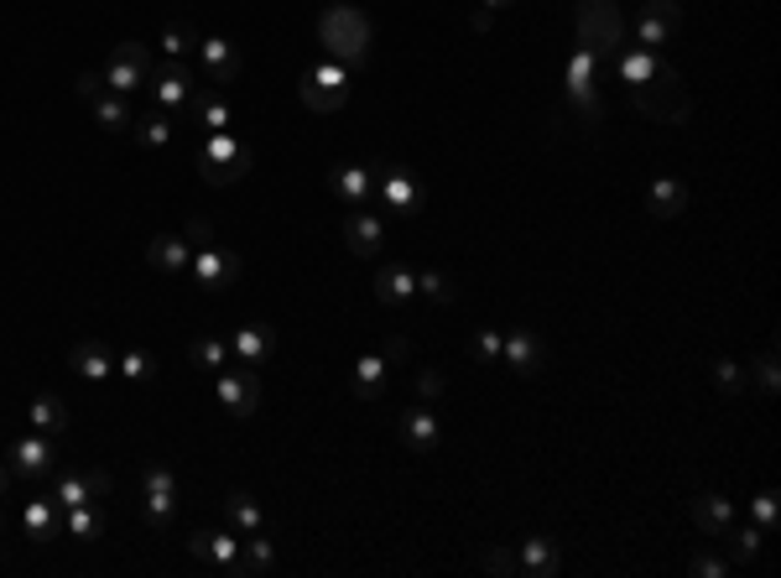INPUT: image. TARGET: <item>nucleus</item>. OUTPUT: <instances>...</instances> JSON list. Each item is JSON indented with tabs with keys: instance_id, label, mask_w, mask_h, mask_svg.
Segmentation results:
<instances>
[{
	"instance_id": "52",
	"label": "nucleus",
	"mask_w": 781,
	"mask_h": 578,
	"mask_svg": "<svg viewBox=\"0 0 781 578\" xmlns=\"http://www.w3.org/2000/svg\"><path fill=\"white\" fill-rule=\"evenodd\" d=\"M750 516H755V527H771V521H777V490H761L755 495V500H750Z\"/></svg>"
},
{
	"instance_id": "48",
	"label": "nucleus",
	"mask_w": 781,
	"mask_h": 578,
	"mask_svg": "<svg viewBox=\"0 0 781 578\" xmlns=\"http://www.w3.org/2000/svg\"><path fill=\"white\" fill-rule=\"evenodd\" d=\"M73 94H79L84 104H94L100 94H110V84H104V73H100V69H84V73H79V84H73Z\"/></svg>"
},
{
	"instance_id": "46",
	"label": "nucleus",
	"mask_w": 781,
	"mask_h": 578,
	"mask_svg": "<svg viewBox=\"0 0 781 578\" xmlns=\"http://www.w3.org/2000/svg\"><path fill=\"white\" fill-rule=\"evenodd\" d=\"M713 381H719V392H724V396L746 392V371H740L734 359H713Z\"/></svg>"
},
{
	"instance_id": "39",
	"label": "nucleus",
	"mask_w": 781,
	"mask_h": 578,
	"mask_svg": "<svg viewBox=\"0 0 781 578\" xmlns=\"http://www.w3.org/2000/svg\"><path fill=\"white\" fill-rule=\"evenodd\" d=\"M172 120H178V115H168V110H146V115H136V125H131V131L141 136V146L162 152V146L172 141Z\"/></svg>"
},
{
	"instance_id": "42",
	"label": "nucleus",
	"mask_w": 781,
	"mask_h": 578,
	"mask_svg": "<svg viewBox=\"0 0 781 578\" xmlns=\"http://www.w3.org/2000/svg\"><path fill=\"white\" fill-rule=\"evenodd\" d=\"M141 510H146V527L152 531H168V521L178 516V495H168V490L141 495Z\"/></svg>"
},
{
	"instance_id": "56",
	"label": "nucleus",
	"mask_w": 781,
	"mask_h": 578,
	"mask_svg": "<svg viewBox=\"0 0 781 578\" xmlns=\"http://www.w3.org/2000/svg\"><path fill=\"white\" fill-rule=\"evenodd\" d=\"M11 475H17V469H11V464H0V500H6V490H11Z\"/></svg>"
},
{
	"instance_id": "2",
	"label": "nucleus",
	"mask_w": 781,
	"mask_h": 578,
	"mask_svg": "<svg viewBox=\"0 0 781 578\" xmlns=\"http://www.w3.org/2000/svg\"><path fill=\"white\" fill-rule=\"evenodd\" d=\"M630 100H636V110H641L646 120H657V125H682V120L693 115V94L682 84V73L667 69V63L651 73L641 89H630Z\"/></svg>"
},
{
	"instance_id": "8",
	"label": "nucleus",
	"mask_w": 781,
	"mask_h": 578,
	"mask_svg": "<svg viewBox=\"0 0 781 578\" xmlns=\"http://www.w3.org/2000/svg\"><path fill=\"white\" fill-rule=\"evenodd\" d=\"M375 199H381V209L402 214V220L423 214V204H427L423 183H417V178H412V168H402V162H386V168L375 172Z\"/></svg>"
},
{
	"instance_id": "31",
	"label": "nucleus",
	"mask_w": 781,
	"mask_h": 578,
	"mask_svg": "<svg viewBox=\"0 0 781 578\" xmlns=\"http://www.w3.org/2000/svg\"><path fill=\"white\" fill-rule=\"evenodd\" d=\"M682 209H688V187H682L678 178H657L651 193H646V214H651V220H678Z\"/></svg>"
},
{
	"instance_id": "30",
	"label": "nucleus",
	"mask_w": 781,
	"mask_h": 578,
	"mask_svg": "<svg viewBox=\"0 0 781 578\" xmlns=\"http://www.w3.org/2000/svg\"><path fill=\"white\" fill-rule=\"evenodd\" d=\"M734 521V500H724V495H698L693 500V527L703 531V537H724Z\"/></svg>"
},
{
	"instance_id": "55",
	"label": "nucleus",
	"mask_w": 781,
	"mask_h": 578,
	"mask_svg": "<svg viewBox=\"0 0 781 578\" xmlns=\"http://www.w3.org/2000/svg\"><path fill=\"white\" fill-rule=\"evenodd\" d=\"M490 17H495V11H485V6H479L475 17H469V27H475V32H490Z\"/></svg>"
},
{
	"instance_id": "1",
	"label": "nucleus",
	"mask_w": 781,
	"mask_h": 578,
	"mask_svg": "<svg viewBox=\"0 0 781 578\" xmlns=\"http://www.w3.org/2000/svg\"><path fill=\"white\" fill-rule=\"evenodd\" d=\"M318 42L328 58H339L349 69H365L371 63V48H375V27L359 6H328L318 17Z\"/></svg>"
},
{
	"instance_id": "24",
	"label": "nucleus",
	"mask_w": 781,
	"mask_h": 578,
	"mask_svg": "<svg viewBox=\"0 0 781 578\" xmlns=\"http://www.w3.org/2000/svg\"><path fill=\"white\" fill-rule=\"evenodd\" d=\"M402 443H407L412 454H433L443 443V423H438V412L433 407H412V412H402Z\"/></svg>"
},
{
	"instance_id": "20",
	"label": "nucleus",
	"mask_w": 781,
	"mask_h": 578,
	"mask_svg": "<svg viewBox=\"0 0 781 578\" xmlns=\"http://www.w3.org/2000/svg\"><path fill=\"white\" fill-rule=\"evenodd\" d=\"M230 355L240 359V365H251V371H261V365H272L276 359V328L272 324H245L230 334Z\"/></svg>"
},
{
	"instance_id": "36",
	"label": "nucleus",
	"mask_w": 781,
	"mask_h": 578,
	"mask_svg": "<svg viewBox=\"0 0 781 578\" xmlns=\"http://www.w3.org/2000/svg\"><path fill=\"white\" fill-rule=\"evenodd\" d=\"M89 110H94V125H100V131H110V136L136 125V115H131V100H125V94H100Z\"/></svg>"
},
{
	"instance_id": "41",
	"label": "nucleus",
	"mask_w": 781,
	"mask_h": 578,
	"mask_svg": "<svg viewBox=\"0 0 781 578\" xmlns=\"http://www.w3.org/2000/svg\"><path fill=\"white\" fill-rule=\"evenodd\" d=\"M417 292H423L427 303H438V307L459 303V282H454L448 272H417Z\"/></svg>"
},
{
	"instance_id": "27",
	"label": "nucleus",
	"mask_w": 781,
	"mask_h": 578,
	"mask_svg": "<svg viewBox=\"0 0 781 578\" xmlns=\"http://www.w3.org/2000/svg\"><path fill=\"white\" fill-rule=\"evenodd\" d=\"M69 365H73V375H84V381H110V375H115V349L104 339H79L69 349Z\"/></svg>"
},
{
	"instance_id": "50",
	"label": "nucleus",
	"mask_w": 781,
	"mask_h": 578,
	"mask_svg": "<svg viewBox=\"0 0 781 578\" xmlns=\"http://www.w3.org/2000/svg\"><path fill=\"white\" fill-rule=\"evenodd\" d=\"M688 574H693V578H724V574H730V562H724V558H713V552H693V562H688Z\"/></svg>"
},
{
	"instance_id": "6",
	"label": "nucleus",
	"mask_w": 781,
	"mask_h": 578,
	"mask_svg": "<svg viewBox=\"0 0 781 578\" xmlns=\"http://www.w3.org/2000/svg\"><path fill=\"white\" fill-rule=\"evenodd\" d=\"M152 69H156L152 48L125 37V42H115V48H110V58H104L100 73H104V84H110V94H125V100H131L136 89L152 84Z\"/></svg>"
},
{
	"instance_id": "58",
	"label": "nucleus",
	"mask_w": 781,
	"mask_h": 578,
	"mask_svg": "<svg viewBox=\"0 0 781 578\" xmlns=\"http://www.w3.org/2000/svg\"><path fill=\"white\" fill-rule=\"evenodd\" d=\"M0 537H6V521H0Z\"/></svg>"
},
{
	"instance_id": "4",
	"label": "nucleus",
	"mask_w": 781,
	"mask_h": 578,
	"mask_svg": "<svg viewBox=\"0 0 781 578\" xmlns=\"http://www.w3.org/2000/svg\"><path fill=\"white\" fill-rule=\"evenodd\" d=\"M578 48L615 63V52L626 48V17L615 0H578Z\"/></svg>"
},
{
	"instance_id": "45",
	"label": "nucleus",
	"mask_w": 781,
	"mask_h": 578,
	"mask_svg": "<svg viewBox=\"0 0 781 578\" xmlns=\"http://www.w3.org/2000/svg\"><path fill=\"white\" fill-rule=\"evenodd\" d=\"M479 568L495 578H521V562H516V552H506V547H490V552L479 558Z\"/></svg>"
},
{
	"instance_id": "14",
	"label": "nucleus",
	"mask_w": 781,
	"mask_h": 578,
	"mask_svg": "<svg viewBox=\"0 0 781 578\" xmlns=\"http://www.w3.org/2000/svg\"><path fill=\"white\" fill-rule=\"evenodd\" d=\"M199 63H204L209 84L214 89H230L240 84V73H245V63H240V52L230 37H199Z\"/></svg>"
},
{
	"instance_id": "22",
	"label": "nucleus",
	"mask_w": 781,
	"mask_h": 578,
	"mask_svg": "<svg viewBox=\"0 0 781 578\" xmlns=\"http://www.w3.org/2000/svg\"><path fill=\"white\" fill-rule=\"evenodd\" d=\"M417 297V272L402 266V261H386V266H375V303L381 307H402Z\"/></svg>"
},
{
	"instance_id": "16",
	"label": "nucleus",
	"mask_w": 781,
	"mask_h": 578,
	"mask_svg": "<svg viewBox=\"0 0 781 578\" xmlns=\"http://www.w3.org/2000/svg\"><path fill=\"white\" fill-rule=\"evenodd\" d=\"M11 469L21 479H48L58 469V448H52L48 433H27V438L11 443Z\"/></svg>"
},
{
	"instance_id": "29",
	"label": "nucleus",
	"mask_w": 781,
	"mask_h": 578,
	"mask_svg": "<svg viewBox=\"0 0 781 578\" xmlns=\"http://www.w3.org/2000/svg\"><path fill=\"white\" fill-rule=\"evenodd\" d=\"M27 423H32V433H48V438H63V433H69V407H63L58 396L37 392L32 402H27Z\"/></svg>"
},
{
	"instance_id": "57",
	"label": "nucleus",
	"mask_w": 781,
	"mask_h": 578,
	"mask_svg": "<svg viewBox=\"0 0 781 578\" xmlns=\"http://www.w3.org/2000/svg\"><path fill=\"white\" fill-rule=\"evenodd\" d=\"M485 11H500V6H516V0H479Z\"/></svg>"
},
{
	"instance_id": "7",
	"label": "nucleus",
	"mask_w": 781,
	"mask_h": 578,
	"mask_svg": "<svg viewBox=\"0 0 781 578\" xmlns=\"http://www.w3.org/2000/svg\"><path fill=\"white\" fill-rule=\"evenodd\" d=\"M214 396H220L224 417H235V423H251L255 407H261V375L251 365H224L214 375Z\"/></svg>"
},
{
	"instance_id": "34",
	"label": "nucleus",
	"mask_w": 781,
	"mask_h": 578,
	"mask_svg": "<svg viewBox=\"0 0 781 578\" xmlns=\"http://www.w3.org/2000/svg\"><path fill=\"white\" fill-rule=\"evenodd\" d=\"M115 375H125V381L146 386V381H156V375H162V365H156L152 349H141V344H125V349H115Z\"/></svg>"
},
{
	"instance_id": "33",
	"label": "nucleus",
	"mask_w": 781,
	"mask_h": 578,
	"mask_svg": "<svg viewBox=\"0 0 781 578\" xmlns=\"http://www.w3.org/2000/svg\"><path fill=\"white\" fill-rule=\"evenodd\" d=\"M240 568H245V574H272L276 568V537L266 527L251 531V537H240Z\"/></svg>"
},
{
	"instance_id": "17",
	"label": "nucleus",
	"mask_w": 781,
	"mask_h": 578,
	"mask_svg": "<svg viewBox=\"0 0 781 578\" xmlns=\"http://www.w3.org/2000/svg\"><path fill=\"white\" fill-rule=\"evenodd\" d=\"M328 187L344 209H371L375 204V168H359V162H339L328 172Z\"/></svg>"
},
{
	"instance_id": "43",
	"label": "nucleus",
	"mask_w": 781,
	"mask_h": 578,
	"mask_svg": "<svg viewBox=\"0 0 781 578\" xmlns=\"http://www.w3.org/2000/svg\"><path fill=\"white\" fill-rule=\"evenodd\" d=\"M724 537H730V562L761 558V527H740V531H724Z\"/></svg>"
},
{
	"instance_id": "54",
	"label": "nucleus",
	"mask_w": 781,
	"mask_h": 578,
	"mask_svg": "<svg viewBox=\"0 0 781 578\" xmlns=\"http://www.w3.org/2000/svg\"><path fill=\"white\" fill-rule=\"evenodd\" d=\"M407 359H412L407 334H390V339H386V365H407Z\"/></svg>"
},
{
	"instance_id": "13",
	"label": "nucleus",
	"mask_w": 781,
	"mask_h": 578,
	"mask_svg": "<svg viewBox=\"0 0 781 578\" xmlns=\"http://www.w3.org/2000/svg\"><path fill=\"white\" fill-rule=\"evenodd\" d=\"M187 552L199 562H209V568H220V574H245L240 568V531H193L187 537Z\"/></svg>"
},
{
	"instance_id": "51",
	"label": "nucleus",
	"mask_w": 781,
	"mask_h": 578,
	"mask_svg": "<svg viewBox=\"0 0 781 578\" xmlns=\"http://www.w3.org/2000/svg\"><path fill=\"white\" fill-rule=\"evenodd\" d=\"M443 392H448L443 371H433V365H427V371H417V396H423V402H438Z\"/></svg>"
},
{
	"instance_id": "21",
	"label": "nucleus",
	"mask_w": 781,
	"mask_h": 578,
	"mask_svg": "<svg viewBox=\"0 0 781 578\" xmlns=\"http://www.w3.org/2000/svg\"><path fill=\"white\" fill-rule=\"evenodd\" d=\"M344 245H349V255H359V261H375V251L386 245V230H381V220H375L371 209H349V214H344Z\"/></svg>"
},
{
	"instance_id": "44",
	"label": "nucleus",
	"mask_w": 781,
	"mask_h": 578,
	"mask_svg": "<svg viewBox=\"0 0 781 578\" xmlns=\"http://www.w3.org/2000/svg\"><path fill=\"white\" fill-rule=\"evenodd\" d=\"M500 349H506L500 328H475V365H500Z\"/></svg>"
},
{
	"instance_id": "3",
	"label": "nucleus",
	"mask_w": 781,
	"mask_h": 578,
	"mask_svg": "<svg viewBox=\"0 0 781 578\" xmlns=\"http://www.w3.org/2000/svg\"><path fill=\"white\" fill-rule=\"evenodd\" d=\"M349 94H355V69L339 63V58H323V63L303 69V79H297V100H303L313 115H334V110H344Z\"/></svg>"
},
{
	"instance_id": "26",
	"label": "nucleus",
	"mask_w": 781,
	"mask_h": 578,
	"mask_svg": "<svg viewBox=\"0 0 781 578\" xmlns=\"http://www.w3.org/2000/svg\"><path fill=\"white\" fill-rule=\"evenodd\" d=\"M662 63H667V58H662V52H657V48H641V42H626V48L615 52V63H610V69L620 73V79H626L630 89H641L646 79H651V73L662 69Z\"/></svg>"
},
{
	"instance_id": "12",
	"label": "nucleus",
	"mask_w": 781,
	"mask_h": 578,
	"mask_svg": "<svg viewBox=\"0 0 781 578\" xmlns=\"http://www.w3.org/2000/svg\"><path fill=\"white\" fill-rule=\"evenodd\" d=\"M682 27V6L678 0H641L636 6V42L641 48H667V37Z\"/></svg>"
},
{
	"instance_id": "10",
	"label": "nucleus",
	"mask_w": 781,
	"mask_h": 578,
	"mask_svg": "<svg viewBox=\"0 0 781 578\" xmlns=\"http://www.w3.org/2000/svg\"><path fill=\"white\" fill-rule=\"evenodd\" d=\"M595 79H599V58L578 48L574 58H568V104L584 115V125H599V120H605V104H599Z\"/></svg>"
},
{
	"instance_id": "9",
	"label": "nucleus",
	"mask_w": 781,
	"mask_h": 578,
	"mask_svg": "<svg viewBox=\"0 0 781 578\" xmlns=\"http://www.w3.org/2000/svg\"><path fill=\"white\" fill-rule=\"evenodd\" d=\"M187 276L204 292H235L240 276H245V261L235 251H224V245H204V251H193V261H187Z\"/></svg>"
},
{
	"instance_id": "11",
	"label": "nucleus",
	"mask_w": 781,
	"mask_h": 578,
	"mask_svg": "<svg viewBox=\"0 0 781 578\" xmlns=\"http://www.w3.org/2000/svg\"><path fill=\"white\" fill-rule=\"evenodd\" d=\"M115 490V479L104 475V469H63V475H52L48 495L58 506H84V500H104V495Z\"/></svg>"
},
{
	"instance_id": "37",
	"label": "nucleus",
	"mask_w": 781,
	"mask_h": 578,
	"mask_svg": "<svg viewBox=\"0 0 781 578\" xmlns=\"http://www.w3.org/2000/svg\"><path fill=\"white\" fill-rule=\"evenodd\" d=\"M224 516H230V527H235L240 537H251V531L266 527V516H261V506H255V495H245V490L224 495Z\"/></svg>"
},
{
	"instance_id": "5",
	"label": "nucleus",
	"mask_w": 781,
	"mask_h": 578,
	"mask_svg": "<svg viewBox=\"0 0 781 578\" xmlns=\"http://www.w3.org/2000/svg\"><path fill=\"white\" fill-rule=\"evenodd\" d=\"M245 172H251V141L235 136V131L204 136V146H199V178L209 187H235Z\"/></svg>"
},
{
	"instance_id": "28",
	"label": "nucleus",
	"mask_w": 781,
	"mask_h": 578,
	"mask_svg": "<svg viewBox=\"0 0 781 578\" xmlns=\"http://www.w3.org/2000/svg\"><path fill=\"white\" fill-rule=\"evenodd\" d=\"M187 261H193V245H187L183 235H152L146 240V266H152V272L183 276Z\"/></svg>"
},
{
	"instance_id": "19",
	"label": "nucleus",
	"mask_w": 781,
	"mask_h": 578,
	"mask_svg": "<svg viewBox=\"0 0 781 578\" xmlns=\"http://www.w3.org/2000/svg\"><path fill=\"white\" fill-rule=\"evenodd\" d=\"M21 531H27V542H58V537H63V506H58L48 490L32 495V500L21 506Z\"/></svg>"
},
{
	"instance_id": "23",
	"label": "nucleus",
	"mask_w": 781,
	"mask_h": 578,
	"mask_svg": "<svg viewBox=\"0 0 781 578\" xmlns=\"http://www.w3.org/2000/svg\"><path fill=\"white\" fill-rule=\"evenodd\" d=\"M187 110H193V120L204 125V136H214V131H235V104L224 100L220 89H193V100H187Z\"/></svg>"
},
{
	"instance_id": "35",
	"label": "nucleus",
	"mask_w": 781,
	"mask_h": 578,
	"mask_svg": "<svg viewBox=\"0 0 781 578\" xmlns=\"http://www.w3.org/2000/svg\"><path fill=\"white\" fill-rule=\"evenodd\" d=\"M386 355H359L355 359V381H349V386H355V396L359 402H375V396L386 392Z\"/></svg>"
},
{
	"instance_id": "40",
	"label": "nucleus",
	"mask_w": 781,
	"mask_h": 578,
	"mask_svg": "<svg viewBox=\"0 0 781 578\" xmlns=\"http://www.w3.org/2000/svg\"><path fill=\"white\" fill-rule=\"evenodd\" d=\"M193 48H199V37H193L187 21H168V27H162V58H168V63H183Z\"/></svg>"
},
{
	"instance_id": "32",
	"label": "nucleus",
	"mask_w": 781,
	"mask_h": 578,
	"mask_svg": "<svg viewBox=\"0 0 781 578\" xmlns=\"http://www.w3.org/2000/svg\"><path fill=\"white\" fill-rule=\"evenodd\" d=\"M63 531H69L73 542H100V537H104V510H100V500H84V506H69V510H63Z\"/></svg>"
},
{
	"instance_id": "47",
	"label": "nucleus",
	"mask_w": 781,
	"mask_h": 578,
	"mask_svg": "<svg viewBox=\"0 0 781 578\" xmlns=\"http://www.w3.org/2000/svg\"><path fill=\"white\" fill-rule=\"evenodd\" d=\"M152 490L178 495V479H172L168 464H146V469H141V495H152Z\"/></svg>"
},
{
	"instance_id": "49",
	"label": "nucleus",
	"mask_w": 781,
	"mask_h": 578,
	"mask_svg": "<svg viewBox=\"0 0 781 578\" xmlns=\"http://www.w3.org/2000/svg\"><path fill=\"white\" fill-rule=\"evenodd\" d=\"M755 386H761L765 396H777V386H781V375H777V349H765V355L755 359Z\"/></svg>"
},
{
	"instance_id": "15",
	"label": "nucleus",
	"mask_w": 781,
	"mask_h": 578,
	"mask_svg": "<svg viewBox=\"0 0 781 578\" xmlns=\"http://www.w3.org/2000/svg\"><path fill=\"white\" fill-rule=\"evenodd\" d=\"M152 100H156V110H168V115H183L187 110V100H193V73L183 69V63H162V69H152Z\"/></svg>"
},
{
	"instance_id": "25",
	"label": "nucleus",
	"mask_w": 781,
	"mask_h": 578,
	"mask_svg": "<svg viewBox=\"0 0 781 578\" xmlns=\"http://www.w3.org/2000/svg\"><path fill=\"white\" fill-rule=\"evenodd\" d=\"M516 562H521V578H558L562 574V547L552 542V537H527L521 552H516Z\"/></svg>"
},
{
	"instance_id": "18",
	"label": "nucleus",
	"mask_w": 781,
	"mask_h": 578,
	"mask_svg": "<svg viewBox=\"0 0 781 578\" xmlns=\"http://www.w3.org/2000/svg\"><path fill=\"white\" fill-rule=\"evenodd\" d=\"M500 359H506L510 375H521V381L542 375V365H547L542 334H531V328H510V334H506V349H500Z\"/></svg>"
},
{
	"instance_id": "38",
	"label": "nucleus",
	"mask_w": 781,
	"mask_h": 578,
	"mask_svg": "<svg viewBox=\"0 0 781 578\" xmlns=\"http://www.w3.org/2000/svg\"><path fill=\"white\" fill-rule=\"evenodd\" d=\"M187 359L199 365V371H209V375H220L224 365H230V339H214V334H204V339H193L187 344Z\"/></svg>"
},
{
	"instance_id": "53",
	"label": "nucleus",
	"mask_w": 781,
	"mask_h": 578,
	"mask_svg": "<svg viewBox=\"0 0 781 578\" xmlns=\"http://www.w3.org/2000/svg\"><path fill=\"white\" fill-rule=\"evenodd\" d=\"M183 240L193 245V251H204V245H214V224H209V220H187Z\"/></svg>"
}]
</instances>
